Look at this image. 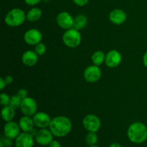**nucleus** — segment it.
<instances>
[{
  "mask_svg": "<svg viewBox=\"0 0 147 147\" xmlns=\"http://www.w3.org/2000/svg\"><path fill=\"white\" fill-rule=\"evenodd\" d=\"M25 20L27 17L24 11L20 8H14L7 13L4 21L7 25L14 27L21 25Z\"/></svg>",
  "mask_w": 147,
  "mask_h": 147,
  "instance_id": "7ed1b4c3",
  "label": "nucleus"
},
{
  "mask_svg": "<svg viewBox=\"0 0 147 147\" xmlns=\"http://www.w3.org/2000/svg\"><path fill=\"white\" fill-rule=\"evenodd\" d=\"M98 138L96 132H88L86 137V143L88 146H93V145H96L98 142Z\"/></svg>",
  "mask_w": 147,
  "mask_h": 147,
  "instance_id": "5701e85b",
  "label": "nucleus"
},
{
  "mask_svg": "<svg viewBox=\"0 0 147 147\" xmlns=\"http://www.w3.org/2000/svg\"><path fill=\"white\" fill-rule=\"evenodd\" d=\"M19 125L23 132L30 133L34 129V123L32 118L28 116H24L19 121Z\"/></svg>",
  "mask_w": 147,
  "mask_h": 147,
  "instance_id": "f3484780",
  "label": "nucleus"
},
{
  "mask_svg": "<svg viewBox=\"0 0 147 147\" xmlns=\"http://www.w3.org/2000/svg\"><path fill=\"white\" fill-rule=\"evenodd\" d=\"M17 94L22 99H24L25 98L27 97V95H28V93H27V90L24 88H21L17 91Z\"/></svg>",
  "mask_w": 147,
  "mask_h": 147,
  "instance_id": "bb28decb",
  "label": "nucleus"
},
{
  "mask_svg": "<svg viewBox=\"0 0 147 147\" xmlns=\"http://www.w3.org/2000/svg\"><path fill=\"white\" fill-rule=\"evenodd\" d=\"M83 127L88 132L97 133L101 126V121L97 116L93 114H88L83 119Z\"/></svg>",
  "mask_w": 147,
  "mask_h": 147,
  "instance_id": "39448f33",
  "label": "nucleus"
},
{
  "mask_svg": "<svg viewBox=\"0 0 147 147\" xmlns=\"http://www.w3.org/2000/svg\"><path fill=\"white\" fill-rule=\"evenodd\" d=\"M24 2L26 3L27 4L30 6H34L36 4H39L40 1H42V0H24Z\"/></svg>",
  "mask_w": 147,
  "mask_h": 147,
  "instance_id": "c85d7f7f",
  "label": "nucleus"
},
{
  "mask_svg": "<svg viewBox=\"0 0 147 147\" xmlns=\"http://www.w3.org/2000/svg\"><path fill=\"white\" fill-rule=\"evenodd\" d=\"M1 117L2 119L6 122H9L12 121L15 116V109H13L12 107L8 105L3 107L1 109Z\"/></svg>",
  "mask_w": 147,
  "mask_h": 147,
  "instance_id": "a211bd4d",
  "label": "nucleus"
},
{
  "mask_svg": "<svg viewBox=\"0 0 147 147\" xmlns=\"http://www.w3.org/2000/svg\"><path fill=\"white\" fill-rule=\"evenodd\" d=\"M101 70L97 65H90L84 70V79L88 83H96L101 78Z\"/></svg>",
  "mask_w": 147,
  "mask_h": 147,
  "instance_id": "0eeeda50",
  "label": "nucleus"
},
{
  "mask_svg": "<svg viewBox=\"0 0 147 147\" xmlns=\"http://www.w3.org/2000/svg\"><path fill=\"white\" fill-rule=\"evenodd\" d=\"M91 60L93 65L100 66V65L105 63V60H106V55L101 50H97L91 56Z\"/></svg>",
  "mask_w": 147,
  "mask_h": 147,
  "instance_id": "412c9836",
  "label": "nucleus"
},
{
  "mask_svg": "<svg viewBox=\"0 0 147 147\" xmlns=\"http://www.w3.org/2000/svg\"><path fill=\"white\" fill-rule=\"evenodd\" d=\"M88 147H100V146H97V145H93V146H89Z\"/></svg>",
  "mask_w": 147,
  "mask_h": 147,
  "instance_id": "c9c22d12",
  "label": "nucleus"
},
{
  "mask_svg": "<svg viewBox=\"0 0 147 147\" xmlns=\"http://www.w3.org/2000/svg\"><path fill=\"white\" fill-rule=\"evenodd\" d=\"M0 147H5L4 146V145H3V144H1V142H0Z\"/></svg>",
  "mask_w": 147,
  "mask_h": 147,
  "instance_id": "e433bc0d",
  "label": "nucleus"
},
{
  "mask_svg": "<svg viewBox=\"0 0 147 147\" xmlns=\"http://www.w3.org/2000/svg\"><path fill=\"white\" fill-rule=\"evenodd\" d=\"M20 129L19 123L16 122L9 121L6 123L4 126V136L11 139H15L20 134Z\"/></svg>",
  "mask_w": 147,
  "mask_h": 147,
  "instance_id": "4468645a",
  "label": "nucleus"
},
{
  "mask_svg": "<svg viewBox=\"0 0 147 147\" xmlns=\"http://www.w3.org/2000/svg\"><path fill=\"white\" fill-rule=\"evenodd\" d=\"M63 42L67 47L75 48L81 42V34L78 30L74 28L67 30L63 35Z\"/></svg>",
  "mask_w": 147,
  "mask_h": 147,
  "instance_id": "20e7f679",
  "label": "nucleus"
},
{
  "mask_svg": "<svg viewBox=\"0 0 147 147\" xmlns=\"http://www.w3.org/2000/svg\"><path fill=\"white\" fill-rule=\"evenodd\" d=\"M109 147H123V146L119 143H112L109 146Z\"/></svg>",
  "mask_w": 147,
  "mask_h": 147,
  "instance_id": "f704fd0d",
  "label": "nucleus"
},
{
  "mask_svg": "<svg viewBox=\"0 0 147 147\" xmlns=\"http://www.w3.org/2000/svg\"><path fill=\"white\" fill-rule=\"evenodd\" d=\"M42 34L40 30L37 29H30L24 34V42L30 45H36L41 42Z\"/></svg>",
  "mask_w": 147,
  "mask_h": 147,
  "instance_id": "9d476101",
  "label": "nucleus"
},
{
  "mask_svg": "<svg viewBox=\"0 0 147 147\" xmlns=\"http://www.w3.org/2000/svg\"><path fill=\"white\" fill-rule=\"evenodd\" d=\"M42 14V10L40 8H37V7H33L31 9L29 10L28 12L26 14V17H27V20L29 22H37L41 18Z\"/></svg>",
  "mask_w": 147,
  "mask_h": 147,
  "instance_id": "6ab92c4d",
  "label": "nucleus"
},
{
  "mask_svg": "<svg viewBox=\"0 0 147 147\" xmlns=\"http://www.w3.org/2000/svg\"><path fill=\"white\" fill-rule=\"evenodd\" d=\"M127 19V15L126 13L123 10L121 9H115L112 10L109 14V20L113 24H122L126 22Z\"/></svg>",
  "mask_w": 147,
  "mask_h": 147,
  "instance_id": "2eb2a0df",
  "label": "nucleus"
},
{
  "mask_svg": "<svg viewBox=\"0 0 147 147\" xmlns=\"http://www.w3.org/2000/svg\"><path fill=\"white\" fill-rule=\"evenodd\" d=\"M38 57L37 53L33 50H27L23 53L22 56V62L25 65L32 67L37 64L38 61Z\"/></svg>",
  "mask_w": 147,
  "mask_h": 147,
  "instance_id": "dca6fc26",
  "label": "nucleus"
},
{
  "mask_svg": "<svg viewBox=\"0 0 147 147\" xmlns=\"http://www.w3.org/2000/svg\"><path fill=\"white\" fill-rule=\"evenodd\" d=\"M143 63L145 67H147V51L145 53L143 57Z\"/></svg>",
  "mask_w": 147,
  "mask_h": 147,
  "instance_id": "473e14b6",
  "label": "nucleus"
},
{
  "mask_svg": "<svg viewBox=\"0 0 147 147\" xmlns=\"http://www.w3.org/2000/svg\"><path fill=\"white\" fill-rule=\"evenodd\" d=\"M14 144L16 147H33L34 144V136L27 132L20 133L15 139Z\"/></svg>",
  "mask_w": 147,
  "mask_h": 147,
  "instance_id": "f8f14e48",
  "label": "nucleus"
},
{
  "mask_svg": "<svg viewBox=\"0 0 147 147\" xmlns=\"http://www.w3.org/2000/svg\"><path fill=\"white\" fill-rule=\"evenodd\" d=\"M88 19L84 14H78L74 18V23H73V28L77 30H82L84 28L87 24Z\"/></svg>",
  "mask_w": 147,
  "mask_h": 147,
  "instance_id": "aec40b11",
  "label": "nucleus"
},
{
  "mask_svg": "<svg viewBox=\"0 0 147 147\" xmlns=\"http://www.w3.org/2000/svg\"><path fill=\"white\" fill-rule=\"evenodd\" d=\"M49 147H62L60 142H58L56 140H53L49 145Z\"/></svg>",
  "mask_w": 147,
  "mask_h": 147,
  "instance_id": "c756f323",
  "label": "nucleus"
},
{
  "mask_svg": "<svg viewBox=\"0 0 147 147\" xmlns=\"http://www.w3.org/2000/svg\"><path fill=\"white\" fill-rule=\"evenodd\" d=\"M22 101V99L18 95L16 94L11 96V98H10V102L9 105L16 110V109H20Z\"/></svg>",
  "mask_w": 147,
  "mask_h": 147,
  "instance_id": "4be33fe9",
  "label": "nucleus"
},
{
  "mask_svg": "<svg viewBox=\"0 0 147 147\" xmlns=\"http://www.w3.org/2000/svg\"><path fill=\"white\" fill-rule=\"evenodd\" d=\"M127 136L134 144L144 143L147 139V127L142 122H134L128 128Z\"/></svg>",
  "mask_w": 147,
  "mask_h": 147,
  "instance_id": "f03ea898",
  "label": "nucleus"
},
{
  "mask_svg": "<svg viewBox=\"0 0 147 147\" xmlns=\"http://www.w3.org/2000/svg\"><path fill=\"white\" fill-rule=\"evenodd\" d=\"M20 110L24 116H32L37 113V105L35 100L31 97H27L22 99Z\"/></svg>",
  "mask_w": 147,
  "mask_h": 147,
  "instance_id": "423d86ee",
  "label": "nucleus"
},
{
  "mask_svg": "<svg viewBox=\"0 0 147 147\" xmlns=\"http://www.w3.org/2000/svg\"><path fill=\"white\" fill-rule=\"evenodd\" d=\"M4 80H5L6 83H7V85L11 84V83L13 82V78L12 76H7L4 78Z\"/></svg>",
  "mask_w": 147,
  "mask_h": 147,
  "instance_id": "2f4dec72",
  "label": "nucleus"
},
{
  "mask_svg": "<svg viewBox=\"0 0 147 147\" xmlns=\"http://www.w3.org/2000/svg\"><path fill=\"white\" fill-rule=\"evenodd\" d=\"M7 83H6L4 78H0V89H1V90H3V89L6 87V86H7Z\"/></svg>",
  "mask_w": 147,
  "mask_h": 147,
  "instance_id": "7c9ffc66",
  "label": "nucleus"
},
{
  "mask_svg": "<svg viewBox=\"0 0 147 147\" xmlns=\"http://www.w3.org/2000/svg\"><path fill=\"white\" fill-rule=\"evenodd\" d=\"M10 98H11V97H9L6 93H1L0 94V103H1V105H2L4 106H8L9 104Z\"/></svg>",
  "mask_w": 147,
  "mask_h": 147,
  "instance_id": "393cba45",
  "label": "nucleus"
},
{
  "mask_svg": "<svg viewBox=\"0 0 147 147\" xmlns=\"http://www.w3.org/2000/svg\"><path fill=\"white\" fill-rule=\"evenodd\" d=\"M37 129H34H34H32V130L30 132V134H31L32 136H34H34H36V134H37Z\"/></svg>",
  "mask_w": 147,
  "mask_h": 147,
  "instance_id": "72a5a7b5",
  "label": "nucleus"
},
{
  "mask_svg": "<svg viewBox=\"0 0 147 147\" xmlns=\"http://www.w3.org/2000/svg\"><path fill=\"white\" fill-rule=\"evenodd\" d=\"M73 1L78 7H83L88 3L89 0H73Z\"/></svg>",
  "mask_w": 147,
  "mask_h": 147,
  "instance_id": "cd10ccee",
  "label": "nucleus"
},
{
  "mask_svg": "<svg viewBox=\"0 0 147 147\" xmlns=\"http://www.w3.org/2000/svg\"><path fill=\"white\" fill-rule=\"evenodd\" d=\"M34 52L37 54L38 56H42L46 52V46L44 43L40 42L36 45L34 47Z\"/></svg>",
  "mask_w": 147,
  "mask_h": 147,
  "instance_id": "b1692460",
  "label": "nucleus"
},
{
  "mask_svg": "<svg viewBox=\"0 0 147 147\" xmlns=\"http://www.w3.org/2000/svg\"><path fill=\"white\" fill-rule=\"evenodd\" d=\"M56 22L60 27L63 30H69L73 27L74 18L67 11H62L57 14L56 17Z\"/></svg>",
  "mask_w": 147,
  "mask_h": 147,
  "instance_id": "6e6552de",
  "label": "nucleus"
},
{
  "mask_svg": "<svg viewBox=\"0 0 147 147\" xmlns=\"http://www.w3.org/2000/svg\"><path fill=\"white\" fill-rule=\"evenodd\" d=\"M34 126L40 129H45L49 127L52 119L50 116L45 112H37L32 116Z\"/></svg>",
  "mask_w": 147,
  "mask_h": 147,
  "instance_id": "ddd939ff",
  "label": "nucleus"
},
{
  "mask_svg": "<svg viewBox=\"0 0 147 147\" xmlns=\"http://www.w3.org/2000/svg\"><path fill=\"white\" fill-rule=\"evenodd\" d=\"M54 135L50 129H40L37 131L36 136H34L36 142L41 146H49L50 144L53 141Z\"/></svg>",
  "mask_w": 147,
  "mask_h": 147,
  "instance_id": "1a4fd4ad",
  "label": "nucleus"
},
{
  "mask_svg": "<svg viewBox=\"0 0 147 147\" xmlns=\"http://www.w3.org/2000/svg\"><path fill=\"white\" fill-rule=\"evenodd\" d=\"M0 142L1 144H3L5 147H11L12 146V139H9V138L7 137V136H3V137L1 138V140H0Z\"/></svg>",
  "mask_w": 147,
  "mask_h": 147,
  "instance_id": "a878e982",
  "label": "nucleus"
},
{
  "mask_svg": "<svg viewBox=\"0 0 147 147\" xmlns=\"http://www.w3.org/2000/svg\"><path fill=\"white\" fill-rule=\"evenodd\" d=\"M49 129L51 131L54 136L59 138L64 137L71 131L72 122L66 116H57L51 120Z\"/></svg>",
  "mask_w": 147,
  "mask_h": 147,
  "instance_id": "f257e3e1",
  "label": "nucleus"
},
{
  "mask_svg": "<svg viewBox=\"0 0 147 147\" xmlns=\"http://www.w3.org/2000/svg\"><path fill=\"white\" fill-rule=\"evenodd\" d=\"M122 57L121 53L116 50H110L106 55V66L110 68H114L119 66L121 62Z\"/></svg>",
  "mask_w": 147,
  "mask_h": 147,
  "instance_id": "9b49d317",
  "label": "nucleus"
}]
</instances>
